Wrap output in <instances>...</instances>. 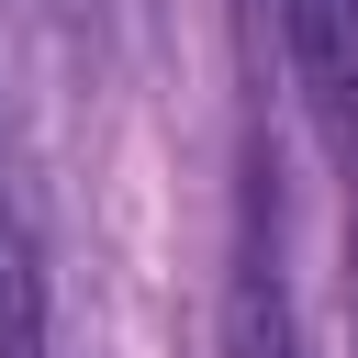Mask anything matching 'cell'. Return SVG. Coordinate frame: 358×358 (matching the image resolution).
<instances>
[{
  "label": "cell",
  "instance_id": "cell-1",
  "mask_svg": "<svg viewBox=\"0 0 358 358\" xmlns=\"http://www.w3.org/2000/svg\"><path fill=\"white\" fill-rule=\"evenodd\" d=\"M280 45H291L313 134L358 168V0H280Z\"/></svg>",
  "mask_w": 358,
  "mask_h": 358
},
{
  "label": "cell",
  "instance_id": "cell-2",
  "mask_svg": "<svg viewBox=\"0 0 358 358\" xmlns=\"http://www.w3.org/2000/svg\"><path fill=\"white\" fill-rule=\"evenodd\" d=\"M224 358H302L280 257H246V268H235V291H224Z\"/></svg>",
  "mask_w": 358,
  "mask_h": 358
},
{
  "label": "cell",
  "instance_id": "cell-3",
  "mask_svg": "<svg viewBox=\"0 0 358 358\" xmlns=\"http://www.w3.org/2000/svg\"><path fill=\"white\" fill-rule=\"evenodd\" d=\"M0 358H45V291L11 235H0Z\"/></svg>",
  "mask_w": 358,
  "mask_h": 358
}]
</instances>
